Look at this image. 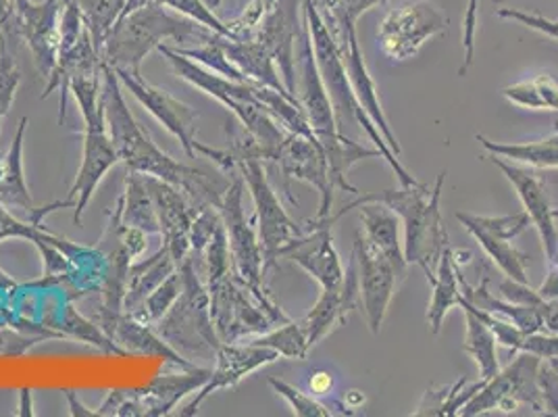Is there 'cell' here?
I'll list each match as a JSON object with an SVG mask.
<instances>
[{
  "mask_svg": "<svg viewBox=\"0 0 558 417\" xmlns=\"http://www.w3.org/2000/svg\"><path fill=\"white\" fill-rule=\"evenodd\" d=\"M102 107L107 117V128L116 144L119 162L128 171L142 176L159 178L167 184L180 188L194 207H219L226 184H217L207 171L190 167L186 163L175 162L163 153L150 136L140 128L136 117L132 116L123 86L117 78V71L102 63Z\"/></svg>",
  "mask_w": 558,
  "mask_h": 417,
  "instance_id": "obj_1",
  "label": "cell"
},
{
  "mask_svg": "<svg viewBox=\"0 0 558 417\" xmlns=\"http://www.w3.org/2000/svg\"><path fill=\"white\" fill-rule=\"evenodd\" d=\"M444 182H446V171L438 176L434 186L418 182L417 186H400V188H390L381 192L359 194L340 211L331 213L326 222H317V224L333 226L349 211L363 203L388 205L402 222V230H404L402 247H404L407 263L418 265L427 282L432 284L436 278L440 255L448 247V233L444 230L442 211H440Z\"/></svg>",
  "mask_w": 558,
  "mask_h": 417,
  "instance_id": "obj_2",
  "label": "cell"
},
{
  "mask_svg": "<svg viewBox=\"0 0 558 417\" xmlns=\"http://www.w3.org/2000/svg\"><path fill=\"white\" fill-rule=\"evenodd\" d=\"M70 94L77 100L80 114L84 119V148H82V165L70 188L65 201H57L47 207H36L29 215L34 226H43V219L57 208H73L75 226L82 224V215L93 201L94 192L102 178L116 167L119 162L116 144L107 128V117L102 107V70L100 73L77 75L70 82Z\"/></svg>",
  "mask_w": 558,
  "mask_h": 417,
  "instance_id": "obj_3",
  "label": "cell"
},
{
  "mask_svg": "<svg viewBox=\"0 0 558 417\" xmlns=\"http://www.w3.org/2000/svg\"><path fill=\"white\" fill-rule=\"evenodd\" d=\"M207 25L198 24L180 13H171L161 4H146L121 15L113 25L105 48L102 63L117 71L142 73L144 59L159 47L192 48L215 40Z\"/></svg>",
  "mask_w": 558,
  "mask_h": 417,
  "instance_id": "obj_4",
  "label": "cell"
},
{
  "mask_svg": "<svg viewBox=\"0 0 558 417\" xmlns=\"http://www.w3.org/2000/svg\"><path fill=\"white\" fill-rule=\"evenodd\" d=\"M301 7H303L304 22H306L308 34H311L315 61H317L319 73H322V80L326 84L338 128L344 132V126H359L369 136L373 146L381 153V159L392 167L400 186H417V178L402 163L398 162V155H395V151L388 146L379 128L373 123L372 117L367 116V111L361 107L356 94L352 91V84H350L347 65L342 59V50L338 47L333 34L329 32L326 20L319 11V4L315 0H301Z\"/></svg>",
  "mask_w": 558,
  "mask_h": 417,
  "instance_id": "obj_5",
  "label": "cell"
},
{
  "mask_svg": "<svg viewBox=\"0 0 558 417\" xmlns=\"http://www.w3.org/2000/svg\"><path fill=\"white\" fill-rule=\"evenodd\" d=\"M159 52L171 63L173 71L194 88L213 96L217 103L228 107L240 126L255 136L256 142L263 146L267 162H276L279 146L286 139V130L279 126L274 117L269 116L263 105L258 103L255 94V84L238 82L226 75L203 68L201 63L180 55L175 48L159 47Z\"/></svg>",
  "mask_w": 558,
  "mask_h": 417,
  "instance_id": "obj_6",
  "label": "cell"
},
{
  "mask_svg": "<svg viewBox=\"0 0 558 417\" xmlns=\"http://www.w3.org/2000/svg\"><path fill=\"white\" fill-rule=\"evenodd\" d=\"M180 272L182 293L163 318L153 324L155 332L175 350L215 355L223 341L213 322L209 288L198 278L192 255L180 265Z\"/></svg>",
  "mask_w": 558,
  "mask_h": 417,
  "instance_id": "obj_7",
  "label": "cell"
},
{
  "mask_svg": "<svg viewBox=\"0 0 558 417\" xmlns=\"http://www.w3.org/2000/svg\"><path fill=\"white\" fill-rule=\"evenodd\" d=\"M542 357L532 353H517L505 370L484 382L473 398L459 412V416H484L489 412L514 414L519 407H527L534 414H546L542 391L537 384V368Z\"/></svg>",
  "mask_w": 558,
  "mask_h": 417,
  "instance_id": "obj_8",
  "label": "cell"
},
{
  "mask_svg": "<svg viewBox=\"0 0 558 417\" xmlns=\"http://www.w3.org/2000/svg\"><path fill=\"white\" fill-rule=\"evenodd\" d=\"M244 180L240 174H233L230 186L223 192L219 203V215L228 234L232 272L235 278L246 284L258 299L271 301L265 290V253L253 226L244 215Z\"/></svg>",
  "mask_w": 558,
  "mask_h": 417,
  "instance_id": "obj_9",
  "label": "cell"
},
{
  "mask_svg": "<svg viewBox=\"0 0 558 417\" xmlns=\"http://www.w3.org/2000/svg\"><path fill=\"white\" fill-rule=\"evenodd\" d=\"M238 171L248 186L253 203H255L256 226H258V240L265 253V272L274 267L281 259L283 251L303 236L304 226L296 224L269 184L263 162H244L238 165Z\"/></svg>",
  "mask_w": 558,
  "mask_h": 417,
  "instance_id": "obj_10",
  "label": "cell"
},
{
  "mask_svg": "<svg viewBox=\"0 0 558 417\" xmlns=\"http://www.w3.org/2000/svg\"><path fill=\"white\" fill-rule=\"evenodd\" d=\"M446 32L442 13L425 0L407 2L392 9L379 24L377 40L392 61L413 59L429 38Z\"/></svg>",
  "mask_w": 558,
  "mask_h": 417,
  "instance_id": "obj_11",
  "label": "cell"
},
{
  "mask_svg": "<svg viewBox=\"0 0 558 417\" xmlns=\"http://www.w3.org/2000/svg\"><path fill=\"white\" fill-rule=\"evenodd\" d=\"M354 263L365 320L372 334L377 336L398 288V279L402 278L398 276L390 259L373 245L363 230L354 236Z\"/></svg>",
  "mask_w": 558,
  "mask_h": 417,
  "instance_id": "obj_12",
  "label": "cell"
},
{
  "mask_svg": "<svg viewBox=\"0 0 558 417\" xmlns=\"http://www.w3.org/2000/svg\"><path fill=\"white\" fill-rule=\"evenodd\" d=\"M276 163L286 180H299L319 192V211L313 222H326L333 211V180L326 151L315 136L288 132L279 146Z\"/></svg>",
  "mask_w": 558,
  "mask_h": 417,
  "instance_id": "obj_13",
  "label": "cell"
},
{
  "mask_svg": "<svg viewBox=\"0 0 558 417\" xmlns=\"http://www.w3.org/2000/svg\"><path fill=\"white\" fill-rule=\"evenodd\" d=\"M117 78L123 91L132 94L140 105L182 144L187 157H196L194 144H196V130H198V114L163 88L148 84L142 78V73L117 71Z\"/></svg>",
  "mask_w": 558,
  "mask_h": 417,
  "instance_id": "obj_14",
  "label": "cell"
},
{
  "mask_svg": "<svg viewBox=\"0 0 558 417\" xmlns=\"http://www.w3.org/2000/svg\"><path fill=\"white\" fill-rule=\"evenodd\" d=\"M278 359H281L278 350L258 347L251 341L248 343H223L215 353L217 364H215V370H210L209 380L180 412V416H196L201 405L209 398L210 394L235 386L248 373H253L263 366L276 364Z\"/></svg>",
  "mask_w": 558,
  "mask_h": 417,
  "instance_id": "obj_15",
  "label": "cell"
},
{
  "mask_svg": "<svg viewBox=\"0 0 558 417\" xmlns=\"http://www.w3.org/2000/svg\"><path fill=\"white\" fill-rule=\"evenodd\" d=\"M281 259H288L303 267L304 272L319 282L322 288H340L347 279V267L333 245L331 226L304 222V234L299 236Z\"/></svg>",
  "mask_w": 558,
  "mask_h": 417,
  "instance_id": "obj_16",
  "label": "cell"
},
{
  "mask_svg": "<svg viewBox=\"0 0 558 417\" xmlns=\"http://www.w3.org/2000/svg\"><path fill=\"white\" fill-rule=\"evenodd\" d=\"M144 182L148 186L153 201H155L157 217H159V230L163 236V247L169 251L171 259L175 261V265L180 267L192 253L190 230H192L196 207L175 186L167 184L163 180L153 178V176H144Z\"/></svg>",
  "mask_w": 558,
  "mask_h": 417,
  "instance_id": "obj_17",
  "label": "cell"
},
{
  "mask_svg": "<svg viewBox=\"0 0 558 417\" xmlns=\"http://www.w3.org/2000/svg\"><path fill=\"white\" fill-rule=\"evenodd\" d=\"M329 27V25H327ZM329 32L333 34L338 47L342 50V59L347 65V73H349L350 84L352 91L356 94L361 107L367 111V116L372 117L373 123L379 128L381 136L388 142V146L395 151V155L402 153V146L395 136L390 121L384 114V107L379 103V94H377V86L372 73L367 70L363 50L359 47V38H356V27L354 25H338V27H329Z\"/></svg>",
  "mask_w": 558,
  "mask_h": 417,
  "instance_id": "obj_18",
  "label": "cell"
},
{
  "mask_svg": "<svg viewBox=\"0 0 558 417\" xmlns=\"http://www.w3.org/2000/svg\"><path fill=\"white\" fill-rule=\"evenodd\" d=\"M492 162L511 182L517 196L523 203V211L530 215L532 226L539 234L544 255L548 259V263H555L558 253V230L557 224H555V213H553L555 207L548 201V194H546V188L542 184V180L532 169H525V167L507 162L502 157L492 155Z\"/></svg>",
  "mask_w": 558,
  "mask_h": 417,
  "instance_id": "obj_19",
  "label": "cell"
},
{
  "mask_svg": "<svg viewBox=\"0 0 558 417\" xmlns=\"http://www.w3.org/2000/svg\"><path fill=\"white\" fill-rule=\"evenodd\" d=\"M63 0H45L40 4L27 2L15 9L17 29L34 55V61L43 75L50 78L59 59V22L63 11Z\"/></svg>",
  "mask_w": 558,
  "mask_h": 417,
  "instance_id": "obj_20",
  "label": "cell"
},
{
  "mask_svg": "<svg viewBox=\"0 0 558 417\" xmlns=\"http://www.w3.org/2000/svg\"><path fill=\"white\" fill-rule=\"evenodd\" d=\"M299 0H292L290 11L283 9L281 2H276L260 20L255 36L267 52L271 55L278 68L281 82L286 91L296 96V59H294V45L299 40V20H296ZM299 98V96H296Z\"/></svg>",
  "mask_w": 558,
  "mask_h": 417,
  "instance_id": "obj_21",
  "label": "cell"
},
{
  "mask_svg": "<svg viewBox=\"0 0 558 417\" xmlns=\"http://www.w3.org/2000/svg\"><path fill=\"white\" fill-rule=\"evenodd\" d=\"M359 276L354 259L347 265V279L340 288H322V297L301 320L308 347L322 343L338 325L347 324L350 311L359 302Z\"/></svg>",
  "mask_w": 558,
  "mask_h": 417,
  "instance_id": "obj_22",
  "label": "cell"
},
{
  "mask_svg": "<svg viewBox=\"0 0 558 417\" xmlns=\"http://www.w3.org/2000/svg\"><path fill=\"white\" fill-rule=\"evenodd\" d=\"M100 325L125 353L157 355L182 370L196 368L180 355V350L167 345L163 338L155 332V327H148L150 324L140 322L134 315H128L123 311L111 313V315H100Z\"/></svg>",
  "mask_w": 558,
  "mask_h": 417,
  "instance_id": "obj_23",
  "label": "cell"
},
{
  "mask_svg": "<svg viewBox=\"0 0 558 417\" xmlns=\"http://www.w3.org/2000/svg\"><path fill=\"white\" fill-rule=\"evenodd\" d=\"M210 378V370L190 368L184 373H169L155 378L146 389L136 391L140 417H161L171 414L187 394L201 391Z\"/></svg>",
  "mask_w": 558,
  "mask_h": 417,
  "instance_id": "obj_24",
  "label": "cell"
},
{
  "mask_svg": "<svg viewBox=\"0 0 558 417\" xmlns=\"http://www.w3.org/2000/svg\"><path fill=\"white\" fill-rule=\"evenodd\" d=\"M459 219V224L471 234L477 245L486 251V255L494 261V265L507 276L514 279L519 284H530L527 276V255L521 253L514 245H511V238L502 236V234L489 230L488 226L482 222L480 215H471V213H457L454 215Z\"/></svg>",
  "mask_w": 558,
  "mask_h": 417,
  "instance_id": "obj_25",
  "label": "cell"
},
{
  "mask_svg": "<svg viewBox=\"0 0 558 417\" xmlns=\"http://www.w3.org/2000/svg\"><path fill=\"white\" fill-rule=\"evenodd\" d=\"M359 219H361V230L372 240L373 245L390 259L395 265L398 276L404 279L407 276V259H404V247L400 238V217L396 215L392 208L381 203H363L359 205Z\"/></svg>",
  "mask_w": 558,
  "mask_h": 417,
  "instance_id": "obj_26",
  "label": "cell"
},
{
  "mask_svg": "<svg viewBox=\"0 0 558 417\" xmlns=\"http://www.w3.org/2000/svg\"><path fill=\"white\" fill-rule=\"evenodd\" d=\"M223 50L228 55V61L232 63L235 70L242 73V78L251 84L258 86H269L279 93H288L281 78H279L278 68L256 38H246V40H233V38H221ZM292 96V94H290Z\"/></svg>",
  "mask_w": 558,
  "mask_h": 417,
  "instance_id": "obj_27",
  "label": "cell"
},
{
  "mask_svg": "<svg viewBox=\"0 0 558 417\" xmlns=\"http://www.w3.org/2000/svg\"><path fill=\"white\" fill-rule=\"evenodd\" d=\"M27 117L17 126L15 139L9 146L7 157H0V203L4 207L22 208L27 217L36 211L24 176V139Z\"/></svg>",
  "mask_w": 558,
  "mask_h": 417,
  "instance_id": "obj_28",
  "label": "cell"
},
{
  "mask_svg": "<svg viewBox=\"0 0 558 417\" xmlns=\"http://www.w3.org/2000/svg\"><path fill=\"white\" fill-rule=\"evenodd\" d=\"M178 270L175 261L169 255L167 249H161L157 255L130 265L128 270V284H125V297H123V309L128 315H136L144 301L150 297V293L171 276Z\"/></svg>",
  "mask_w": 558,
  "mask_h": 417,
  "instance_id": "obj_29",
  "label": "cell"
},
{
  "mask_svg": "<svg viewBox=\"0 0 558 417\" xmlns=\"http://www.w3.org/2000/svg\"><path fill=\"white\" fill-rule=\"evenodd\" d=\"M116 208L123 226L144 234H161L155 201L142 174L128 171L125 192L119 196Z\"/></svg>",
  "mask_w": 558,
  "mask_h": 417,
  "instance_id": "obj_30",
  "label": "cell"
},
{
  "mask_svg": "<svg viewBox=\"0 0 558 417\" xmlns=\"http://www.w3.org/2000/svg\"><path fill=\"white\" fill-rule=\"evenodd\" d=\"M432 288H434V295H432V302L427 307V325H429V332L434 336H438L448 311L452 307H459L461 299H463V290H461V284H459V272H457V263L452 259L450 245L444 249L442 255H440Z\"/></svg>",
  "mask_w": 558,
  "mask_h": 417,
  "instance_id": "obj_31",
  "label": "cell"
},
{
  "mask_svg": "<svg viewBox=\"0 0 558 417\" xmlns=\"http://www.w3.org/2000/svg\"><path fill=\"white\" fill-rule=\"evenodd\" d=\"M555 136L535 142H494L484 134H477L475 139L482 142V146L494 157H502L507 162L530 165L534 169H558V121L555 123Z\"/></svg>",
  "mask_w": 558,
  "mask_h": 417,
  "instance_id": "obj_32",
  "label": "cell"
},
{
  "mask_svg": "<svg viewBox=\"0 0 558 417\" xmlns=\"http://www.w3.org/2000/svg\"><path fill=\"white\" fill-rule=\"evenodd\" d=\"M29 238L38 251L47 261L48 274L57 272V270H65V261H63V251L71 249L70 242L54 236V234L43 230V226H34L32 222L24 224L20 219H15L7 207L0 203V242L7 238Z\"/></svg>",
  "mask_w": 558,
  "mask_h": 417,
  "instance_id": "obj_33",
  "label": "cell"
},
{
  "mask_svg": "<svg viewBox=\"0 0 558 417\" xmlns=\"http://www.w3.org/2000/svg\"><path fill=\"white\" fill-rule=\"evenodd\" d=\"M484 386V380H477L466 386V378H459L450 386H440V389H427L417 409L411 414L415 417L427 416H459V412L465 407L466 403L473 398Z\"/></svg>",
  "mask_w": 558,
  "mask_h": 417,
  "instance_id": "obj_34",
  "label": "cell"
},
{
  "mask_svg": "<svg viewBox=\"0 0 558 417\" xmlns=\"http://www.w3.org/2000/svg\"><path fill=\"white\" fill-rule=\"evenodd\" d=\"M502 96L517 107L532 111H558V82L548 75L539 73L532 80H523L502 88Z\"/></svg>",
  "mask_w": 558,
  "mask_h": 417,
  "instance_id": "obj_35",
  "label": "cell"
},
{
  "mask_svg": "<svg viewBox=\"0 0 558 417\" xmlns=\"http://www.w3.org/2000/svg\"><path fill=\"white\" fill-rule=\"evenodd\" d=\"M465 311L466 334H465V348L466 355L473 357V361L480 368V380H489L492 376H496L500 370L498 364V355H496V336L489 330L488 325L484 324L475 313Z\"/></svg>",
  "mask_w": 558,
  "mask_h": 417,
  "instance_id": "obj_36",
  "label": "cell"
},
{
  "mask_svg": "<svg viewBox=\"0 0 558 417\" xmlns=\"http://www.w3.org/2000/svg\"><path fill=\"white\" fill-rule=\"evenodd\" d=\"M82 13V20L90 32L94 48L100 52L102 57V48L105 43L113 29V25L119 22V17L123 15L125 2L128 0H75Z\"/></svg>",
  "mask_w": 558,
  "mask_h": 417,
  "instance_id": "obj_37",
  "label": "cell"
},
{
  "mask_svg": "<svg viewBox=\"0 0 558 417\" xmlns=\"http://www.w3.org/2000/svg\"><path fill=\"white\" fill-rule=\"evenodd\" d=\"M251 343H255L258 347L274 348L283 359H301L303 361L311 350L301 320L299 322L288 320L283 324H278L274 330L258 334Z\"/></svg>",
  "mask_w": 558,
  "mask_h": 417,
  "instance_id": "obj_38",
  "label": "cell"
},
{
  "mask_svg": "<svg viewBox=\"0 0 558 417\" xmlns=\"http://www.w3.org/2000/svg\"><path fill=\"white\" fill-rule=\"evenodd\" d=\"M146 4H161V7H167V9H171V11H175V13L184 15V17L198 22V24L207 25L209 29H213L215 34H219V36L232 38L228 25L223 24L221 20H217L210 13L203 0H128L125 9H123V15L136 11L140 7H146Z\"/></svg>",
  "mask_w": 558,
  "mask_h": 417,
  "instance_id": "obj_39",
  "label": "cell"
},
{
  "mask_svg": "<svg viewBox=\"0 0 558 417\" xmlns=\"http://www.w3.org/2000/svg\"><path fill=\"white\" fill-rule=\"evenodd\" d=\"M182 293V272L180 267L167 276V278L150 293V297L144 301L142 309L134 315L140 322H146V324H155L163 318L165 313L171 309V305L175 302V299L180 297Z\"/></svg>",
  "mask_w": 558,
  "mask_h": 417,
  "instance_id": "obj_40",
  "label": "cell"
},
{
  "mask_svg": "<svg viewBox=\"0 0 558 417\" xmlns=\"http://www.w3.org/2000/svg\"><path fill=\"white\" fill-rule=\"evenodd\" d=\"M20 82H22V71H20L15 55L9 48L7 32L2 27V43H0V123L11 111V105L15 100Z\"/></svg>",
  "mask_w": 558,
  "mask_h": 417,
  "instance_id": "obj_41",
  "label": "cell"
},
{
  "mask_svg": "<svg viewBox=\"0 0 558 417\" xmlns=\"http://www.w3.org/2000/svg\"><path fill=\"white\" fill-rule=\"evenodd\" d=\"M269 384H271V389L276 391V393L290 405V409H292V414L299 417H331L336 416L331 409L333 407H329L326 403H322V401H317V398H313L311 394L303 393V391H299L296 386H292V384H288V382H283V380H278V378H269Z\"/></svg>",
  "mask_w": 558,
  "mask_h": 417,
  "instance_id": "obj_42",
  "label": "cell"
},
{
  "mask_svg": "<svg viewBox=\"0 0 558 417\" xmlns=\"http://www.w3.org/2000/svg\"><path fill=\"white\" fill-rule=\"evenodd\" d=\"M65 330L70 332L73 338H80L82 343H88V345H93V347L100 348L102 353H116V355H123V353H125L105 330H100L98 325L88 322V320H86L84 315H80L73 307L68 309Z\"/></svg>",
  "mask_w": 558,
  "mask_h": 417,
  "instance_id": "obj_43",
  "label": "cell"
},
{
  "mask_svg": "<svg viewBox=\"0 0 558 417\" xmlns=\"http://www.w3.org/2000/svg\"><path fill=\"white\" fill-rule=\"evenodd\" d=\"M388 0H322V15L329 27L338 25H354L356 22L377 4H384Z\"/></svg>",
  "mask_w": 558,
  "mask_h": 417,
  "instance_id": "obj_44",
  "label": "cell"
},
{
  "mask_svg": "<svg viewBox=\"0 0 558 417\" xmlns=\"http://www.w3.org/2000/svg\"><path fill=\"white\" fill-rule=\"evenodd\" d=\"M496 15H498L500 20L517 22V24L525 25V27H530V29H534V32H539V34H544V36H548V38L558 40V20H548V17H544V15H539V13L521 11V9H509V7L498 9Z\"/></svg>",
  "mask_w": 558,
  "mask_h": 417,
  "instance_id": "obj_45",
  "label": "cell"
},
{
  "mask_svg": "<svg viewBox=\"0 0 558 417\" xmlns=\"http://www.w3.org/2000/svg\"><path fill=\"white\" fill-rule=\"evenodd\" d=\"M477 24H480V0H469L466 2L465 22H463V65L459 70L461 78H465L469 70L473 68Z\"/></svg>",
  "mask_w": 558,
  "mask_h": 417,
  "instance_id": "obj_46",
  "label": "cell"
},
{
  "mask_svg": "<svg viewBox=\"0 0 558 417\" xmlns=\"http://www.w3.org/2000/svg\"><path fill=\"white\" fill-rule=\"evenodd\" d=\"M537 384H539V391H542L546 414L558 416V373L555 371V368L550 366L548 359H542V361H539V368H537Z\"/></svg>",
  "mask_w": 558,
  "mask_h": 417,
  "instance_id": "obj_47",
  "label": "cell"
},
{
  "mask_svg": "<svg viewBox=\"0 0 558 417\" xmlns=\"http://www.w3.org/2000/svg\"><path fill=\"white\" fill-rule=\"evenodd\" d=\"M205 4H207V9H209L210 13L217 17V20H221L223 22V17H226V13H230V17L226 20V25H228V29H230V25L233 22H238L244 13H246V9L256 2V0H203Z\"/></svg>",
  "mask_w": 558,
  "mask_h": 417,
  "instance_id": "obj_48",
  "label": "cell"
},
{
  "mask_svg": "<svg viewBox=\"0 0 558 417\" xmlns=\"http://www.w3.org/2000/svg\"><path fill=\"white\" fill-rule=\"evenodd\" d=\"M537 295L544 301L558 299V265H548V276L544 279V284L537 288Z\"/></svg>",
  "mask_w": 558,
  "mask_h": 417,
  "instance_id": "obj_49",
  "label": "cell"
},
{
  "mask_svg": "<svg viewBox=\"0 0 558 417\" xmlns=\"http://www.w3.org/2000/svg\"><path fill=\"white\" fill-rule=\"evenodd\" d=\"M308 386L315 394H327L333 386V380H331V373L329 371L317 370L311 373V380H308Z\"/></svg>",
  "mask_w": 558,
  "mask_h": 417,
  "instance_id": "obj_50",
  "label": "cell"
},
{
  "mask_svg": "<svg viewBox=\"0 0 558 417\" xmlns=\"http://www.w3.org/2000/svg\"><path fill=\"white\" fill-rule=\"evenodd\" d=\"M542 315H544V327H546V332L558 334V299L544 302Z\"/></svg>",
  "mask_w": 558,
  "mask_h": 417,
  "instance_id": "obj_51",
  "label": "cell"
},
{
  "mask_svg": "<svg viewBox=\"0 0 558 417\" xmlns=\"http://www.w3.org/2000/svg\"><path fill=\"white\" fill-rule=\"evenodd\" d=\"M65 393V398H68V403H70L71 416L75 417H96V409H88L80 398H77V394L73 393V391H63Z\"/></svg>",
  "mask_w": 558,
  "mask_h": 417,
  "instance_id": "obj_52",
  "label": "cell"
},
{
  "mask_svg": "<svg viewBox=\"0 0 558 417\" xmlns=\"http://www.w3.org/2000/svg\"><path fill=\"white\" fill-rule=\"evenodd\" d=\"M15 15V2L13 0H0V25L7 24Z\"/></svg>",
  "mask_w": 558,
  "mask_h": 417,
  "instance_id": "obj_53",
  "label": "cell"
},
{
  "mask_svg": "<svg viewBox=\"0 0 558 417\" xmlns=\"http://www.w3.org/2000/svg\"><path fill=\"white\" fill-rule=\"evenodd\" d=\"M20 416H34V412H32V391H29V389H22V401H20Z\"/></svg>",
  "mask_w": 558,
  "mask_h": 417,
  "instance_id": "obj_54",
  "label": "cell"
},
{
  "mask_svg": "<svg viewBox=\"0 0 558 417\" xmlns=\"http://www.w3.org/2000/svg\"><path fill=\"white\" fill-rule=\"evenodd\" d=\"M13 2H15V9H22L29 0H13Z\"/></svg>",
  "mask_w": 558,
  "mask_h": 417,
  "instance_id": "obj_55",
  "label": "cell"
},
{
  "mask_svg": "<svg viewBox=\"0 0 558 417\" xmlns=\"http://www.w3.org/2000/svg\"><path fill=\"white\" fill-rule=\"evenodd\" d=\"M548 361H550V366H553L558 373V357H553V359H548Z\"/></svg>",
  "mask_w": 558,
  "mask_h": 417,
  "instance_id": "obj_56",
  "label": "cell"
},
{
  "mask_svg": "<svg viewBox=\"0 0 558 417\" xmlns=\"http://www.w3.org/2000/svg\"><path fill=\"white\" fill-rule=\"evenodd\" d=\"M263 2H265V7H267V11H269V9H271V7H274V4H276V2H278V0H263Z\"/></svg>",
  "mask_w": 558,
  "mask_h": 417,
  "instance_id": "obj_57",
  "label": "cell"
},
{
  "mask_svg": "<svg viewBox=\"0 0 558 417\" xmlns=\"http://www.w3.org/2000/svg\"><path fill=\"white\" fill-rule=\"evenodd\" d=\"M2 27H4V25H0V43H2Z\"/></svg>",
  "mask_w": 558,
  "mask_h": 417,
  "instance_id": "obj_58",
  "label": "cell"
},
{
  "mask_svg": "<svg viewBox=\"0 0 558 417\" xmlns=\"http://www.w3.org/2000/svg\"><path fill=\"white\" fill-rule=\"evenodd\" d=\"M548 265H558V253H557V259H555V263H548Z\"/></svg>",
  "mask_w": 558,
  "mask_h": 417,
  "instance_id": "obj_59",
  "label": "cell"
},
{
  "mask_svg": "<svg viewBox=\"0 0 558 417\" xmlns=\"http://www.w3.org/2000/svg\"><path fill=\"white\" fill-rule=\"evenodd\" d=\"M63 2H68V0H63Z\"/></svg>",
  "mask_w": 558,
  "mask_h": 417,
  "instance_id": "obj_60",
  "label": "cell"
}]
</instances>
